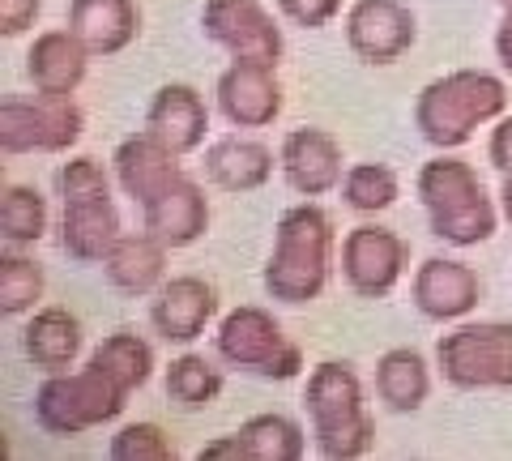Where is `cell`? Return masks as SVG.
I'll return each instance as SVG.
<instances>
[{
  "label": "cell",
  "instance_id": "6da1fadb",
  "mask_svg": "<svg viewBox=\"0 0 512 461\" xmlns=\"http://www.w3.org/2000/svg\"><path fill=\"white\" fill-rule=\"evenodd\" d=\"M333 274V218L316 201L291 205L274 227V252L265 265V291L278 304H312Z\"/></svg>",
  "mask_w": 512,
  "mask_h": 461
},
{
  "label": "cell",
  "instance_id": "7a4b0ae2",
  "mask_svg": "<svg viewBox=\"0 0 512 461\" xmlns=\"http://www.w3.org/2000/svg\"><path fill=\"white\" fill-rule=\"evenodd\" d=\"M508 111L504 77L487 69H453L427 82L414 99V129L427 146L457 150L474 137L478 124H491Z\"/></svg>",
  "mask_w": 512,
  "mask_h": 461
},
{
  "label": "cell",
  "instance_id": "3957f363",
  "mask_svg": "<svg viewBox=\"0 0 512 461\" xmlns=\"http://www.w3.org/2000/svg\"><path fill=\"white\" fill-rule=\"evenodd\" d=\"M303 406L312 419V444L329 461H355L367 457L376 444L372 410L363 402V380L350 363L325 359L308 372Z\"/></svg>",
  "mask_w": 512,
  "mask_h": 461
},
{
  "label": "cell",
  "instance_id": "277c9868",
  "mask_svg": "<svg viewBox=\"0 0 512 461\" xmlns=\"http://www.w3.org/2000/svg\"><path fill=\"white\" fill-rule=\"evenodd\" d=\"M419 201L431 218V235L453 248L487 244L495 227H500V210L487 197L478 171L466 158H453L444 150L436 158H427L419 171Z\"/></svg>",
  "mask_w": 512,
  "mask_h": 461
},
{
  "label": "cell",
  "instance_id": "5b68a950",
  "mask_svg": "<svg viewBox=\"0 0 512 461\" xmlns=\"http://www.w3.org/2000/svg\"><path fill=\"white\" fill-rule=\"evenodd\" d=\"M128 406V389L99 359L77 372H47L35 393V423L47 436H82L90 427L120 419Z\"/></svg>",
  "mask_w": 512,
  "mask_h": 461
},
{
  "label": "cell",
  "instance_id": "8992f818",
  "mask_svg": "<svg viewBox=\"0 0 512 461\" xmlns=\"http://www.w3.org/2000/svg\"><path fill=\"white\" fill-rule=\"evenodd\" d=\"M214 346L231 368L265 376V380H291L303 372V351L282 333L274 312H265L256 304H244L222 316Z\"/></svg>",
  "mask_w": 512,
  "mask_h": 461
},
{
  "label": "cell",
  "instance_id": "52a82bcc",
  "mask_svg": "<svg viewBox=\"0 0 512 461\" xmlns=\"http://www.w3.org/2000/svg\"><path fill=\"white\" fill-rule=\"evenodd\" d=\"M436 363L457 389H512V321H470L436 342Z\"/></svg>",
  "mask_w": 512,
  "mask_h": 461
},
{
  "label": "cell",
  "instance_id": "ba28073f",
  "mask_svg": "<svg viewBox=\"0 0 512 461\" xmlns=\"http://www.w3.org/2000/svg\"><path fill=\"white\" fill-rule=\"evenodd\" d=\"M86 116L73 99L39 94L35 99H0V150L5 154H64L82 141Z\"/></svg>",
  "mask_w": 512,
  "mask_h": 461
},
{
  "label": "cell",
  "instance_id": "9c48e42d",
  "mask_svg": "<svg viewBox=\"0 0 512 461\" xmlns=\"http://www.w3.org/2000/svg\"><path fill=\"white\" fill-rule=\"evenodd\" d=\"M201 30L231 60H256V65H278L286 47L282 26L261 0H205Z\"/></svg>",
  "mask_w": 512,
  "mask_h": 461
},
{
  "label": "cell",
  "instance_id": "30bf717a",
  "mask_svg": "<svg viewBox=\"0 0 512 461\" xmlns=\"http://www.w3.org/2000/svg\"><path fill=\"white\" fill-rule=\"evenodd\" d=\"M406 274V240L389 227L363 222L342 240V278L359 299H384Z\"/></svg>",
  "mask_w": 512,
  "mask_h": 461
},
{
  "label": "cell",
  "instance_id": "8fae6325",
  "mask_svg": "<svg viewBox=\"0 0 512 461\" xmlns=\"http://www.w3.org/2000/svg\"><path fill=\"white\" fill-rule=\"evenodd\" d=\"M414 39L419 26L402 0H355L346 13V43L367 65H393L410 52Z\"/></svg>",
  "mask_w": 512,
  "mask_h": 461
},
{
  "label": "cell",
  "instance_id": "7c38bea8",
  "mask_svg": "<svg viewBox=\"0 0 512 461\" xmlns=\"http://www.w3.org/2000/svg\"><path fill=\"white\" fill-rule=\"evenodd\" d=\"M218 111L235 129H265L282 116V82L278 65H256V60H231L218 77Z\"/></svg>",
  "mask_w": 512,
  "mask_h": 461
},
{
  "label": "cell",
  "instance_id": "4fadbf2b",
  "mask_svg": "<svg viewBox=\"0 0 512 461\" xmlns=\"http://www.w3.org/2000/svg\"><path fill=\"white\" fill-rule=\"evenodd\" d=\"M214 316H218V291L205 278H197V274L167 278L154 291V304H150L154 333L163 342H175V346L197 342Z\"/></svg>",
  "mask_w": 512,
  "mask_h": 461
},
{
  "label": "cell",
  "instance_id": "5bb4252c",
  "mask_svg": "<svg viewBox=\"0 0 512 461\" xmlns=\"http://www.w3.org/2000/svg\"><path fill=\"white\" fill-rule=\"evenodd\" d=\"M278 167L286 184L295 188L299 197H325L333 188H342V146L329 129H291L282 137L278 150Z\"/></svg>",
  "mask_w": 512,
  "mask_h": 461
},
{
  "label": "cell",
  "instance_id": "9a60e30c",
  "mask_svg": "<svg viewBox=\"0 0 512 461\" xmlns=\"http://www.w3.org/2000/svg\"><path fill=\"white\" fill-rule=\"evenodd\" d=\"M180 158L184 154H175L163 137L146 129L120 141L116 154H111V167H116V184L124 188V197H133L137 205H150L175 176H184Z\"/></svg>",
  "mask_w": 512,
  "mask_h": 461
},
{
  "label": "cell",
  "instance_id": "2e32d148",
  "mask_svg": "<svg viewBox=\"0 0 512 461\" xmlns=\"http://www.w3.org/2000/svg\"><path fill=\"white\" fill-rule=\"evenodd\" d=\"M478 295H483V282L466 261L427 257L414 274V308L427 321H461L478 308Z\"/></svg>",
  "mask_w": 512,
  "mask_h": 461
},
{
  "label": "cell",
  "instance_id": "e0dca14e",
  "mask_svg": "<svg viewBox=\"0 0 512 461\" xmlns=\"http://www.w3.org/2000/svg\"><path fill=\"white\" fill-rule=\"evenodd\" d=\"M141 218L167 248H188L210 231V201L192 176H175L150 205H141Z\"/></svg>",
  "mask_w": 512,
  "mask_h": 461
},
{
  "label": "cell",
  "instance_id": "ac0fdd59",
  "mask_svg": "<svg viewBox=\"0 0 512 461\" xmlns=\"http://www.w3.org/2000/svg\"><path fill=\"white\" fill-rule=\"evenodd\" d=\"M86 69H90V47L77 39L69 26L43 30L26 52V73H30V82H35V90L56 94V99H73L86 82Z\"/></svg>",
  "mask_w": 512,
  "mask_h": 461
},
{
  "label": "cell",
  "instance_id": "d6986e66",
  "mask_svg": "<svg viewBox=\"0 0 512 461\" xmlns=\"http://www.w3.org/2000/svg\"><path fill=\"white\" fill-rule=\"evenodd\" d=\"M146 129L158 133L175 154H192L205 146V129H210V111L205 99L184 82H167L154 90L150 111H146Z\"/></svg>",
  "mask_w": 512,
  "mask_h": 461
},
{
  "label": "cell",
  "instance_id": "ffe728a7",
  "mask_svg": "<svg viewBox=\"0 0 512 461\" xmlns=\"http://www.w3.org/2000/svg\"><path fill=\"white\" fill-rule=\"evenodd\" d=\"M167 252L171 248L154 231L120 235L103 261V274L120 295H154L167 282Z\"/></svg>",
  "mask_w": 512,
  "mask_h": 461
},
{
  "label": "cell",
  "instance_id": "44dd1931",
  "mask_svg": "<svg viewBox=\"0 0 512 461\" xmlns=\"http://www.w3.org/2000/svg\"><path fill=\"white\" fill-rule=\"evenodd\" d=\"M120 214H116V201L99 197V201H69L64 205V218H60V244L73 261L82 265H103L107 252L116 248L120 240Z\"/></svg>",
  "mask_w": 512,
  "mask_h": 461
},
{
  "label": "cell",
  "instance_id": "7402d4cb",
  "mask_svg": "<svg viewBox=\"0 0 512 461\" xmlns=\"http://www.w3.org/2000/svg\"><path fill=\"white\" fill-rule=\"evenodd\" d=\"M69 30L90 47V56H120L141 30L133 0H73Z\"/></svg>",
  "mask_w": 512,
  "mask_h": 461
},
{
  "label": "cell",
  "instance_id": "603a6c76",
  "mask_svg": "<svg viewBox=\"0 0 512 461\" xmlns=\"http://www.w3.org/2000/svg\"><path fill=\"white\" fill-rule=\"evenodd\" d=\"M82 321L69 308H39L30 312L22 329V351L43 372H69L82 355Z\"/></svg>",
  "mask_w": 512,
  "mask_h": 461
},
{
  "label": "cell",
  "instance_id": "cb8c5ba5",
  "mask_svg": "<svg viewBox=\"0 0 512 461\" xmlns=\"http://www.w3.org/2000/svg\"><path fill=\"white\" fill-rule=\"evenodd\" d=\"M205 176L227 193H256L274 176V150L252 137H222L205 150Z\"/></svg>",
  "mask_w": 512,
  "mask_h": 461
},
{
  "label": "cell",
  "instance_id": "d4e9b609",
  "mask_svg": "<svg viewBox=\"0 0 512 461\" xmlns=\"http://www.w3.org/2000/svg\"><path fill=\"white\" fill-rule=\"evenodd\" d=\"M376 397L393 415H414L431 397V368L414 346H393L376 363Z\"/></svg>",
  "mask_w": 512,
  "mask_h": 461
},
{
  "label": "cell",
  "instance_id": "484cf974",
  "mask_svg": "<svg viewBox=\"0 0 512 461\" xmlns=\"http://www.w3.org/2000/svg\"><path fill=\"white\" fill-rule=\"evenodd\" d=\"M239 440L248 449V461H299L308 449V436L291 415H252L239 427Z\"/></svg>",
  "mask_w": 512,
  "mask_h": 461
},
{
  "label": "cell",
  "instance_id": "4316f807",
  "mask_svg": "<svg viewBox=\"0 0 512 461\" xmlns=\"http://www.w3.org/2000/svg\"><path fill=\"white\" fill-rule=\"evenodd\" d=\"M90 359H99L103 368L116 376L128 393L141 389V385H146V380L154 376V346H150L146 338H137V333H128V329L107 333V338L94 346Z\"/></svg>",
  "mask_w": 512,
  "mask_h": 461
},
{
  "label": "cell",
  "instance_id": "83f0119b",
  "mask_svg": "<svg viewBox=\"0 0 512 461\" xmlns=\"http://www.w3.org/2000/svg\"><path fill=\"white\" fill-rule=\"evenodd\" d=\"M47 231V201L30 184H5L0 193V235L13 248L39 244Z\"/></svg>",
  "mask_w": 512,
  "mask_h": 461
},
{
  "label": "cell",
  "instance_id": "f1b7e54d",
  "mask_svg": "<svg viewBox=\"0 0 512 461\" xmlns=\"http://www.w3.org/2000/svg\"><path fill=\"white\" fill-rule=\"evenodd\" d=\"M218 393H222V372L205 355L188 351L180 359H171V368H167V397L175 406L205 410L210 402H218Z\"/></svg>",
  "mask_w": 512,
  "mask_h": 461
},
{
  "label": "cell",
  "instance_id": "f546056e",
  "mask_svg": "<svg viewBox=\"0 0 512 461\" xmlns=\"http://www.w3.org/2000/svg\"><path fill=\"white\" fill-rule=\"evenodd\" d=\"M342 197H346L350 210L380 214V210H389V205H397L402 180H397V171L384 167V163H355L342 176Z\"/></svg>",
  "mask_w": 512,
  "mask_h": 461
},
{
  "label": "cell",
  "instance_id": "4dcf8cb0",
  "mask_svg": "<svg viewBox=\"0 0 512 461\" xmlns=\"http://www.w3.org/2000/svg\"><path fill=\"white\" fill-rule=\"evenodd\" d=\"M43 299V269L22 257V252H5L0 257V312L5 316H26L35 312Z\"/></svg>",
  "mask_w": 512,
  "mask_h": 461
},
{
  "label": "cell",
  "instance_id": "1f68e13d",
  "mask_svg": "<svg viewBox=\"0 0 512 461\" xmlns=\"http://www.w3.org/2000/svg\"><path fill=\"white\" fill-rule=\"evenodd\" d=\"M56 193H60L64 205L69 201H99V197H111V176L103 171L99 158L77 154V158H69V163H60Z\"/></svg>",
  "mask_w": 512,
  "mask_h": 461
},
{
  "label": "cell",
  "instance_id": "d6a6232c",
  "mask_svg": "<svg viewBox=\"0 0 512 461\" xmlns=\"http://www.w3.org/2000/svg\"><path fill=\"white\" fill-rule=\"evenodd\" d=\"M111 457L116 461H171V440L158 423H124L111 436Z\"/></svg>",
  "mask_w": 512,
  "mask_h": 461
},
{
  "label": "cell",
  "instance_id": "836d02e7",
  "mask_svg": "<svg viewBox=\"0 0 512 461\" xmlns=\"http://www.w3.org/2000/svg\"><path fill=\"white\" fill-rule=\"evenodd\" d=\"M282 18H291L303 30H320L342 13V0H278Z\"/></svg>",
  "mask_w": 512,
  "mask_h": 461
},
{
  "label": "cell",
  "instance_id": "e575fe53",
  "mask_svg": "<svg viewBox=\"0 0 512 461\" xmlns=\"http://www.w3.org/2000/svg\"><path fill=\"white\" fill-rule=\"evenodd\" d=\"M39 9H43V0H0V35L5 39L26 35L35 26Z\"/></svg>",
  "mask_w": 512,
  "mask_h": 461
},
{
  "label": "cell",
  "instance_id": "d590c367",
  "mask_svg": "<svg viewBox=\"0 0 512 461\" xmlns=\"http://www.w3.org/2000/svg\"><path fill=\"white\" fill-rule=\"evenodd\" d=\"M487 154H491V167L500 171V176H512V116H500V120H495Z\"/></svg>",
  "mask_w": 512,
  "mask_h": 461
},
{
  "label": "cell",
  "instance_id": "8d00e7d4",
  "mask_svg": "<svg viewBox=\"0 0 512 461\" xmlns=\"http://www.w3.org/2000/svg\"><path fill=\"white\" fill-rule=\"evenodd\" d=\"M239 461V457H248V449H244V440H239V432L235 436H218V440H210L205 449L197 453V461Z\"/></svg>",
  "mask_w": 512,
  "mask_h": 461
},
{
  "label": "cell",
  "instance_id": "74e56055",
  "mask_svg": "<svg viewBox=\"0 0 512 461\" xmlns=\"http://www.w3.org/2000/svg\"><path fill=\"white\" fill-rule=\"evenodd\" d=\"M495 56H500L504 73H512V9H504V22L495 30Z\"/></svg>",
  "mask_w": 512,
  "mask_h": 461
},
{
  "label": "cell",
  "instance_id": "f35d334b",
  "mask_svg": "<svg viewBox=\"0 0 512 461\" xmlns=\"http://www.w3.org/2000/svg\"><path fill=\"white\" fill-rule=\"evenodd\" d=\"M500 214L508 218V227H512V176H504V184H500Z\"/></svg>",
  "mask_w": 512,
  "mask_h": 461
},
{
  "label": "cell",
  "instance_id": "ab89813d",
  "mask_svg": "<svg viewBox=\"0 0 512 461\" xmlns=\"http://www.w3.org/2000/svg\"><path fill=\"white\" fill-rule=\"evenodd\" d=\"M500 5H504V9H512V0H500Z\"/></svg>",
  "mask_w": 512,
  "mask_h": 461
}]
</instances>
